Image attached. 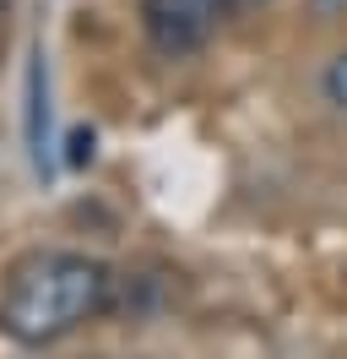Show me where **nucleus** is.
Here are the masks:
<instances>
[{"instance_id": "nucleus-1", "label": "nucleus", "mask_w": 347, "mask_h": 359, "mask_svg": "<svg viewBox=\"0 0 347 359\" xmlns=\"http://www.w3.org/2000/svg\"><path fill=\"white\" fill-rule=\"evenodd\" d=\"M114 305V272L87 250H27L0 289V332L22 348H49Z\"/></svg>"}, {"instance_id": "nucleus-2", "label": "nucleus", "mask_w": 347, "mask_h": 359, "mask_svg": "<svg viewBox=\"0 0 347 359\" xmlns=\"http://www.w3.org/2000/svg\"><path fill=\"white\" fill-rule=\"evenodd\" d=\"M228 17H234V0H141V33L169 60L206 49Z\"/></svg>"}, {"instance_id": "nucleus-5", "label": "nucleus", "mask_w": 347, "mask_h": 359, "mask_svg": "<svg viewBox=\"0 0 347 359\" xmlns=\"http://www.w3.org/2000/svg\"><path fill=\"white\" fill-rule=\"evenodd\" d=\"M65 147H71V153H65V163H71V169H82V163H92V147H98V136L87 131V126H76Z\"/></svg>"}, {"instance_id": "nucleus-4", "label": "nucleus", "mask_w": 347, "mask_h": 359, "mask_svg": "<svg viewBox=\"0 0 347 359\" xmlns=\"http://www.w3.org/2000/svg\"><path fill=\"white\" fill-rule=\"evenodd\" d=\"M320 88H325V98L337 104V109H347V49L325 66V76H320Z\"/></svg>"}, {"instance_id": "nucleus-3", "label": "nucleus", "mask_w": 347, "mask_h": 359, "mask_svg": "<svg viewBox=\"0 0 347 359\" xmlns=\"http://www.w3.org/2000/svg\"><path fill=\"white\" fill-rule=\"evenodd\" d=\"M27 153H33V169L43 175V163H49V71H43L38 44L27 55Z\"/></svg>"}]
</instances>
